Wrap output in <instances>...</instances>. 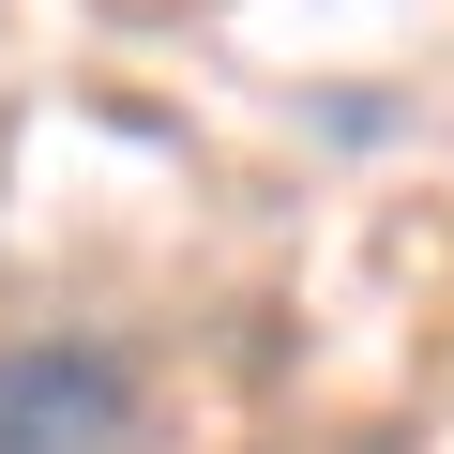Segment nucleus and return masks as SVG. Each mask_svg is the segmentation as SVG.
Returning a JSON list of instances; mask_svg holds the SVG:
<instances>
[{
	"instance_id": "f257e3e1",
	"label": "nucleus",
	"mask_w": 454,
	"mask_h": 454,
	"mask_svg": "<svg viewBox=\"0 0 454 454\" xmlns=\"http://www.w3.org/2000/svg\"><path fill=\"white\" fill-rule=\"evenodd\" d=\"M0 454H152V379L121 333H16L0 348Z\"/></svg>"
}]
</instances>
